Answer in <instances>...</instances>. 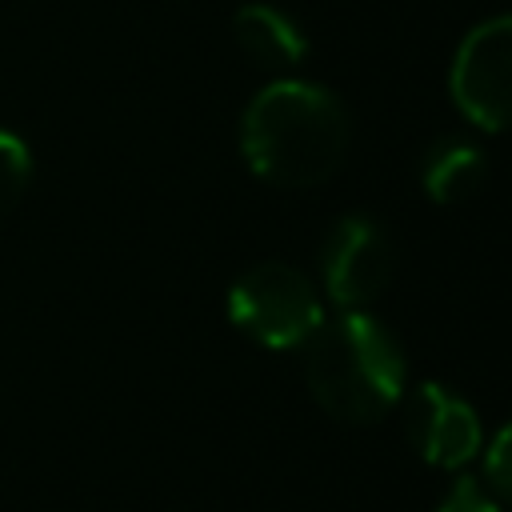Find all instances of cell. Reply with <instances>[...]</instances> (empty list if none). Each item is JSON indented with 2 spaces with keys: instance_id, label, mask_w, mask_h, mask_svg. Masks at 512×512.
<instances>
[{
  "instance_id": "cell-1",
  "label": "cell",
  "mask_w": 512,
  "mask_h": 512,
  "mask_svg": "<svg viewBox=\"0 0 512 512\" xmlns=\"http://www.w3.org/2000/svg\"><path fill=\"white\" fill-rule=\"evenodd\" d=\"M352 120L336 92L308 80L264 84L240 120V152L264 184L316 188L348 156Z\"/></svg>"
},
{
  "instance_id": "cell-2",
  "label": "cell",
  "mask_w": 512,
  "mask_h": 512,
  "mask_svg": "<svg viewBox=\"0 0 512 512\" xmlns=\"http://www.w3.org/2000/svg\"><path fill=\"white\" fill-rule=\"evenodd\" d=\"M304 376L328 416L340 424H376L408 392V356L384 320L344 308L308 336Z\"/></svg>"
},
{
  "instance_id": "cell-3",
  "label": "cell",
  "mask_w": 512,
  "mask_h": 512,
  "mask_svg": "<svg viewBox=\"0 0 512 512\" xmlns=\"http://www.w3.org/2000/svg\"><path fill=\"white\" fill-rule=\"evenodd\" d=\"M228 316L248 340L272 352H288V348H304L308 336L324 324V304L316 284L300 268L264 260L252 264L232 284Z\"/></svg>"
},
{
  "instance_id": "cell-4",
  "label": "cell",
  "mask_w": 512,
  "mask_h": 512,
  "mask_svg": "<svg viewBox=\"0 0 512 512\" xmlns=\"http://www.w3.org/2000/svg\"><path fill=\"white\" fill-rule=\"evenodd\" d=\"M448 88L468 124L512 132V16H492L460 40Z\"/></svg>"
},
{
  "instance_id": "cell-5",
  "label": "cell",
  "mask_w": 512,
  "mask_h": 512,
  "mask_svg": "<svg viewBox=\"0 0 512 512\" xmlns=\"http://www.w3.org/2000/svg\"><path fill=\"white\" fill-rule=\"evenodd\" d=\"M396 268V252L388 232L372 216H344L332 224L324 248H320V276L328 296L340 308H364L372 304Z\"/></svg>"
},
{
  "instance_id": "cell-6",
  "label": "cell",
  "mask_w": 512,
  "mask_h": 512,
  "mask_svg": "<svg viewBox=\"0 0 512 512\" xmlns=\"http://www.w3.org/2000/svg\"><path fill=\"white\" fill-rule=\"evenodd\" d=\"M480 416L452 388L424 380L408 396V440L432 468H464L480 456Z\"/></svg>"
},
{
  "instance_id": "cell-7",
  "label": "cell",
  "mask_w": 512,
  "mask_h": 512,
  "mask_svg": "<svg viewBox=\"0 0 512 512\" xmlns=\"http://www.w3.org/2000/svg\"><path fill=\"white\" fill-rule=\"evenodd\" d=\"M232 32H236V44L244 48V56L272 72H288L308 56L304 28L272 4H244L232 20Z\"/></svg>"
},
{
  "instance_id": "cell-8",
  "label": "cell",
  "mask_w": 512,
  "mask_h": 512,
  "mask_svg": "<svg viewBox=\"0 0 512 512\" xmlns=\"http://www.w3.org/2000/svg\"><path fill=\"white\" fill-rule=\"evenodd\" d=\"M420 176H424V188H428V196L436 204H460L484 184L488 156L472 140L444 136V140H436L428 148V156L420 164Z\"/></svg>"
},
{
  "instance_id": "cell-9",
  "label": "cell",
  "mask_w": 512,
  "mask_h": 512,
  "mask_svg": "<svg viewBox=\"0 0 512 512\" xmlns=\"http://www.w3.org/2000/svg\"><path fill=\"white\" fill-rule=\"evenodd\" d=\"M32 180V156L28 144L0 128V220L20 204L24 188Z\"/></svg>"
},
{
  "instance_id": "cell-10",
  "label": "cell",
  "mask_w": 512,
  "mask_h": 512,
  "mask_svg": "<svg viewBox=\"0 0 512 512\" xmlns=\"http://www.w3.org/2000/svg\"><path fill=\"white\" fill-rule=\"evenodd\" d=\"M484 480L504 504H512V420L492 436L484 452Z\"/></svg>"
},
{
  "instance_id": "cell-11",
  "label": "cell",
  "mask_w": 512,
  "mask_h": 512,
  "mask_svg": "<svg viewBox=\"0 0 512 512\" xmlns=\"http://www.w3.org/2000/svg\"><path fill=\"white\" fill-rule=\"evenodd\" d=\"M436 512H504V508H500V504L488 496V488H484L480 480L460 476Z\"/></svg>"
}]
</instances>
